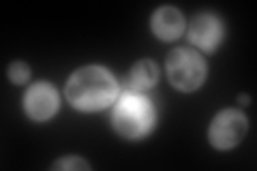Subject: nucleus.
Here are the masks:
<instances>
[{
    "mask_svg": "<svg viewBox=\"0 0 257 171\" xmlns=\"http://www.w3.org/2000/svg\"><path fill=\"white\" fill-rule=\"evenodd\" d=\"M159 79V69L152 60H140L135 67L131 69L126 77V86L131 88L133 92H142V90H148L157 84Z\"/></svg>",
    "mask_w": 257,
    "mask_h": 171,
    "instance_id": "6e6552de",
    "label": "nucleus"
},
{
    "mask_svg": "<svg viewBox=\"0 0 257 171\" xmlns=\"http://www.w3.org/2000/svg\"><path fill=\"white\" fill-rule=\"evenodd\" d=\"M24 107L32 120H50L58 109V94L50 84H35L28 88L26 96H24Z\"/></svg>",
    "mask_w": 257,
    "mask_h": 171,
    "instance_id": "39448f33",
    "label": "nucleus"
},
{
    "mask_svg": "<svg viewBox=\"0 0 257 171\" xmlns=\"http://www.w3.org/2000/svg\"><path fill=\"white\" fill-rule=\"evenodd\" d=\"M54 169H88V162L79 158H62L54 165Z\"/></svg>",
    "mask_w": 257,
    "mask_h": 171,
    "instance_id": "9d476101",
    "label": "nucleus"
},
{
    "mask_svg": "<svg viewBox=\"0 0 257 171\" xmlns=\"http://www.w3.org/2000/svg\"><path fill=\"white\" fill-rule=\"evenodd\" d=\"M246 133V118L236 109H223L210 124V143L219 150L234 148Z\"/></svg>",
    "mask_w": 257,
    "mask_h": 171,
    "instance_id": "20e7f679",
    "label": "nucleus"
},
{
    "mask_svg": "<svg viewBox=\"0 0 257 171\" xmlns=\"http://www.w3.org/2000/svg\"><path fill=\"white\" fill-rule=\"evenodd\" d=\"M223 37V26L214 15H199L189 28V39L202 50H214Z\"/></svg>",
    "mask_w": 257,
    "mask_h": 171,
    "instance_id": "423d86ee",
    "label": "nucleus"
},
{
    "mask_svg": "<svg viewBox=\"0 0 257 171\" xmlns=\"http://www.w3.org/2000/svg\"><path fill=\"white\" fill-rule=\"evenodd\" d=\"M111 124L122 137L140 139L155 124V109L140 94H124L111 111Z\"/></svg>",
    "mask_w": 257,
    "mask_h": 171,
    "instance_id": "f03ea898",
    "label": "nucleus"
},
{
    "mask_svg": "<svg viewBox=\"0 0 257 171\" xmlns=\"http://www.w3.org/2000/svg\"><path fill=\"white\" fill-rule=\"evenodd\" d=\"M118 86L103 67H84L71 75L67 84V99L71 105L84 111L101 109L116 96Z\"/></svg>",
    "mask_w": 257,
    "mask_h": 171,
    "instance_id": "f257e3e1",
    "label": "nucleus"
},
{
    "mask_svg": "<svg viewBox=\"0 0 257 171\" xmlns=\"http://www.w3.org/2000/svg\"><path fill=\"white\" fill-rule=\"evenodd\" d=\"M167 77L178 90L191 92L204 84L206 64L197 52L191 50H176L167 58Z\"/></svg>",
    "mask_w": 257,
    "mask_h": 171,
    "instance_id": "7ed1b4c3",
    "label": "nucleus"
},
{
    "mask_svg": "<svg viewBox=\"0 0 257 171\" xmlns=\"http://www.w3.org/2000/svg\"><path fill=\"white\" fill-rule=\"evenodd\" d=\"M238 101H240V105H248V103H251V99H248L246 94H240V99H238Z\"/></svg>",
    "mask_w": 257,
    "mask_h": 171,
    "instance_id": "9b49d317",
    "label": "nucleus"
},
{
    "mask_svg": "<svg viewBox=\"0 0 257 171\" xmlns=\"http://www.w3.org/2000/svg\"><path fill=\"white\" fill-rule=\"evenodd\" d=\"M152 30L163 41H172L176 37H180L184 30L182 13L178 9H174V7H161L155 13V18H152Z\"/></svg>",
    "mask_w": 257,
    "mask_h": 171,
    "instance_id": "0eeeda50",
    "label": "nucleus"
},
{
    "mask_svg": "<svg viewBox=\"0 0 257 171\" xmlns=\"http://www.w3.org/2000/svg\"><path fill=\"white\" fill-rule=\"evenodd\" d=\"M9 77L15 81V84H24V81L30 77L28 64H24V62H13L11 67H9Z\"/></svg>",
    "mask_w": 257,
    "mask_h": 171,
    "instance_id": "1a4fd4ad",
    "label": "nucleus"
}]
</instances>
